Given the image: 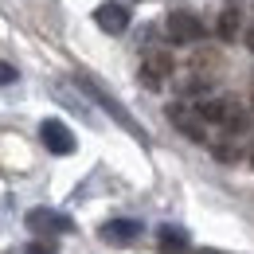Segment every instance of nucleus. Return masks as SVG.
Returning a JSON list of instances; mask_svg holds the SVG:
<instances>
[{"instance_id":"f257e3e1","label":"nucleus","mask_w":254,"mask_h":254,"mask_svg":"<svg viewBox=\"0 0 254 254\" xmlns=\"http://www.w3.org/2000/svg\"><path fill=\"white\" fill-rule=\"evenodd\" d=\"M74 82H78V86H82L86 94L94 98L98 106H102V110H106V114H110V118H114L118 126L126 129L129 137H137L141 145H149V133H145V129H141V126H137V122H133V114H129L126 106H122L118 98H114V94H110V90H106V86H102V82H98L94 74H86V70H78V74H74Z\"/></svg>"},{"instance_id":"f03ea898","label":"nucleus","mask_w":254,"mask_h":254,"mask_svg":"<svg viewBox=\"0 0 254 254\" xmlns=\"http://www.w3.org/2000/svg\"><path fill=\"white\" fill-rule=\"evenodd\" d=\"M24 223H28V231H35L39 239H51V235H70V231H74V219H70V215H63V211H51V207H32V211L24 215Z\"/></svg>"},{"instance_id":"7ed1b4c3","label":"nucleus","mask_w":254,"mask_h":254,"mask_svg":"<svg viewBox=\"0 0 254 254\" xmlns=\"http://www.w3.org/2000/svg\"><path fill=\"white\" fill-rule=\"evenodd\" d=\"M164 32H168L172 43H199L203 39V20L195 12H168Z\"/></svg>"},{"instance_id":"20e7f679","label":"nucleus","mask_w":254,"mask_h":254,"mask_svg":"<svg viewBox=\"0 0 254 254\" xmlns=\"http://www.w3.org/2000/svg\"><path fill=\"white\" fill-rule=\"evenodd\" d=\"M164 78H172V55H168V51H149L145 63H141V70H137V82H141L145 90H160Z\"/></svg>"},{"instance_id":"39448f33","label":"nucleus","mask_w":254,"mask_h":254,"mask_svg":"<svg viewBox=\"0 0 254 254\" xmlns=\"http://www.w3.org/2000/svg\"><path fill=\"white\" fill-rule=\"evenodd\" d=\"M168 122L180 129L184 137H191V141H199V145H211L207 141V122L199 118V110H191V106H168Z\"/></svg>"},{"instance_id":"423d86ee","label":"nucleus","mask_w":254,"mask_h":254,"mask_svg":"<svg viewBox=\"0 0 254 254\" xmlns=\"http://www.w3.org/2000/svg\"><path fill=\"white\" fill-rule=\"evenodd\" d=\"M39 141H43V149L55 153V157H70V153H74V133H70L59 118H47V122L39 126Z\"/></svg>"},{"instance_id":"0eeeda50","label":"nucleus","mask_w":254,"mask_h":254,"mask_svg":"<svg viewBox=\"0 0 254 254\" xmlns=\"http://www.w3.org/2000/svg\"><path fill=\"white\" fill-rule=\"evenodd\" d=\"M94 24L102 28V32H110V35H122L129 28V8L118 4V0H106V4L94 8Z\"/></svg>"},{"instance_id":"6e6552de","label":"nucleus","mask_w":254,"mask_h":254,"mask_svg":"<svg viewBox=\"0 0 254 254\" xmlns=\"http://www.w3.org/2000/svg\"><path fill=\"white\" fill-rule=\"evenodd\" d=\"M133 239H141V223L137 219H110L102 223V243H110V247H126Z\"/></svg>"},{"instance_id":"1a4fd4ad","label":"nucleus","mask_w":254,"mask_h":254,"mask_svg":"<svg viewBox=\"0 0 254 254\" xmlns=\"http://www.w3.org/2000/svg\"><path fill=\"white\" fill-rule=\"evenodd\" d=\"M160 251L164 254H188V231L184 227H160Z\"/></svg>"},{"instance_id":"9d476101","label":"nucleus","mask_w":254,"mask_h":254,"mask_svg":"<svg viewBox=\"0 0 254 254\" xmlns=\"http://www.w3.org/2000/svg\"><path fill=\"white\" fill-rule=\"evenodd\" d=\"M243 32V16H239V8H223L219 12V39L223 43H235V35Z\"/></svg>"},{"instance_id":"9b49d317","label":"nucleus","mask_w":254,"mask_h":254,"mask_svg":"<svg viewBox=\"0 0 254 254\" xmlns=\"http://www.w3.org/2000/svg\"><path fill=\"white\" fill-rule=\"evenodd\" d=\"M211 157L223 164H235V160H243V145H235V137H219V141H211Z\"/></svg>"},{"instance_id":"f8f14e48","label":"nucleus","mask_w":254,"mask_h":254,"mask_svg":"<svg viewBox=\"0 0 254 254\" xmlns=\"http://www.w3.org/2000/svg\"><path fill=\"white\" fill-rule=\"evenodd\" d=\"M207 90H211V78H207V74H184V78L176 82V94H184V98H191V94L203 98Z\"/></svg>"},{"instance_id":"ddd939ff","label":"nucleus","mask_w":254,"mask_h":254,"mask_svg":"<svg viewBox=\"0 0 254 254\" xmlns=\"http://www.w3.org/2000/svg\"><path fill=\"white\" fill-rule=\"evenodd\" d=\"M223 129L227 133H247L251 129V114L239 106V102H231V110H227V122H223Z\"/></svg>"},{"instance_id":"4468645a","label":"nucleus","mask_w":254,"mask_h":254,"mask_svg":"<svg viewBox=\"0 0 254 254\" xmlns=\"http://www.w3.org/2000/svg\"><path fill=\"white\" fill-rule=\"evenodd\" d=\"M191 66H195V70H203V74H207V70H219V55H215V51H195Z\"/></svg>"},{"instance_id":"2eb2a0df","label":"nucleus","mask_w":254,"mask_h":254,"mask_svg":"<svg viewBox=\"0 0 254 254\" xmlns=\"http://www.w3.org/2000/svg\"><path fill=\"white\" fill-rule=\"evenodd\" d=\"M24 254H59V247H55V243H47V239H35V243L24 247Z\"/></svg>"},{"instance_id":"dca6fc26","label":"nucleus","mask_w":254,"mask_h":254,"mask_svg":"<svg viewBox=\"0 0 254 254\" xmlns=\"http://www.w3.org/2000/svg\"><path fill=\"white\" fill-rule=\"evenodd\" d=\"M16 78H20V74H16V66H12V63H0V86H12Z\"/></svg>"},{"instance_id":"f3484780","label":"nucleus","mask_w":254,"mask_h":254,"mask_svg":"<svg viewBox=\"0 0 254 254\" xmlns=\"http://www.w3.org/2000/svg\"><path fill=\"white\" fill-rule=\"evenodd\" d=\"M247 47H251V51H254V28H251V32H247Z\"/></svg>"},{"instance_id":"a211bd4d","label":"nucleus","mask_w":254,"mask_h":254,"mask_svg":"<svg viewBox=\"0 0 254 254\" xmlns=\"http://www.w3.org/2000/svg\"><path fill=\"white\" fill-rule=\"evenodd\" d=\"M251 164H254V149H251Z\"/></svg>"}]
</instances>
